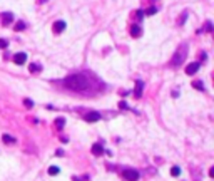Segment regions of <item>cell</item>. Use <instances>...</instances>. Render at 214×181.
<instances>
[{"label":"cell","instance_id":"cell-13","mask_svg":"<svg viewBox=\"0 0 214 181\" xmlns=\"http://www.w3.org/2000/svg\"><path fill=\"white\" fill-rule=\"evenodd\" d=\"M25 27H27V24H25V22H22V20H20V22H17V24H15V27H13V29H15L17 32H22V30H24Z\"/></svg>","mask_w":214,"mask_h":181},{"label":"cell","instance_id":"cell-3","mask_svg":"<svg viewBox=\"0 0 214 181\" xmlns=\"http://www.w3.org/2000/svg\"><path fill=\"white\" fill-rule=\"evenodd\" d=\"M122 176H124V180H127V181H137L139 180V173H137L135 169H124V171H122Z\"/></svg>","mask_w":214,"mask_h":181},{"label":"cell","instance_id":"cell-14","mask_svg":"<svg viewBox=\"0 0 214 181\" xmlns=\"http://www.w3.org/2000/svg\"><path fill=\"white\" fill-rule=\"evenodd\" d=\"M2 139H3L5 144H13V143H15V139H13L12 136H8V134H3V136H2Z\"/></svg>","mask_w":214,"mask_h":181},{"label":"cell","instance_id":"cell-18","mask_svg":"<svg viewBox=\"0 0 214 181\" xmlns=\"http://www.w3.org/2000/svg\"><path fill=\"white\" fill-rule=\"evenodd\" d=\"M192 87H196V89L202 91V89H204V84H202L201 80H194V82H192Z\"/></svg>","mask_w":214,"mask_h":181},{"label":"cell","instance_id":"cell-2","mask_svg":"<svg viewBox=\"0 0 214 181\" xmlns=\"http://www.w3.org/2000/svg\"><path fill=\"white\" fill-rule=\"evenodd\" d=\"M186 57H187V44L184 42V44H181L179 45V49H177L176 54H174V57L171 59V66L177 67V66H181V64H184Z\"/></svg>","mask_w":214,"mask_h":181},{"label":"cell","instance_id":"cell-21","mask_svg":"<svg viewBox=\"0 0 214 181\" xmlns=\"http://www.w3.org/2000/svg\"><path fill=\"white\" fill-rule=\"evenodd\" d=\"M7 45H8V42L5 39H0V49H7Z\"/></svg>","mask_w":214,"mask_h":181},{"label":"cell","instance_id":"cell-15","mask_svg":"<svg viewBox=\"0 0 214 181\" xmlns=\"http://www.w3.org/2000/svg\"><path fill=\"white\" fill-rule=\"evenodd\" d=\"M64 124H65V119H64V117L55 119V127H57V129H62V127H64Z\"/></svg>","mask_w":214,"mask_h":181},{"label":"cell","instance_id":"cell-5","mask_svg":"<svg viewBox=\"0 0 214 181\" xmlns=\"http://www.w3.org/2000/svg\"><path fill=\"white\" fill-rule=\"evenodd\" d=\"M65 27H67V24L64 22V20H57V22L54 24L52 29H54V32L55 34H62L64 30H65Z\"/></svg>","mask_w":214,"mask_h":181},{"label":"cell","instance_id":"cell-8","mask_svg":"<svg viewBox=\"0 0 214 181\" xmlns=\"http://www.w3.org/2000/svg\"><path fill=\"white\" fill-rule=\"evenodd\" d=\"M12 20H13V13L12 12H3L2 13V22H3L5 25L12 24Z\"/></svg>","mask_w":214,"mask_h":181},{"label":"cell","instance_id":"cell-7","mask_svg":"<svg viewBox=\"0 0 214 181\" xmlns=\"http://www.w3.org/2000/svg\"><path fill=\"white\" fill-rule=\"evenodd\" d=\"M100 119V114L99 113H87L85 114V121L87 122H95V121Z\"/></svg>","mask_w":214,"mask_h":181},{"label":"cell","instance_id":"cell-23","mask_svg":"<svg viewBox=\"0 0 214 181\" xmlns=\"http://www.w3.org/2000/svg\"><path fill=\"white\" fill-rule=\"evenodd\" d=\"M206 30H207V32H211V30H213V24H211V22H207V24H206Z\"/></svg>","mask_w":214,"mask_h":181},{"label":"cell","instance_id":"cell-16","mask_svg":"<svg viewBox=\"0 0 214 181\" xmlns=\"http://www.w3.org/2000/svg\"><path fill=\"white\" fill-rule=\"evenodd\" d=\"M59 173H60L59 166H50V168H49V174H52V176H55V174H59Z\"/></svg>","mask_w":214,"mask_h":181},{"label":"cell","instance_id":"cell-19","mask_svg":"<svg viewBox=\"0 0 214 181\" xmlns=\"http://www.w3.org/2000/svg\"><path fill=\"white\" fill-rule=\"evenodd\" d=\"M156 12H157V8H156L154 5H152V7H149V8L146 10V13H147V15H154Z\"/></svg>","mask_w":214,"mask_h":181},{"label":"cell","instance_id":"cell-17","mask_svg":"<svg viewBox=\"0 0 214 181\" xmlns=\"http://www.w3.org/2000/svg\"><path fill=\"white\" fill-rule=\"evenodd\" d=\"M171 174H172V176H179V174H181V168L179 166H172V168H171Z\"/></svg>","mask_w":214,"mask_h":181},{"label":"cell","instance_id":"cell-6","mask_svg":"<svg viewBox=\"0 0 214 181\" xmlns=\"http://www.w3.org/2000/svg\"><path fill=\"white\" fill-rule=\"evenodd\" d=\"M13 62H15V64H19V66L25 64V62H27V54H24V52L15 54V55H13Z\"/></svg>","mask_w":214,"mask_h":181},{"label":"cell","instance_id":"cell-1","mask_svg":"<svg viewBox=\"0 0 214 181\" xmlns=\"http://www.w3.org/2000/svg\"><path fill=\"white\" fill-rule=\"evenodd\" d=\"M62 84L67 89H70V91H85L87 87H89V79H87L84 74H72L67 79H64Z\"/></svg>","mask_w":214,"mask_h":181},{"label":"cell","instance_id":"cell-9","mask_svg":"<svg viewBox=\"0 0 214 181\" xmlns=\"http://www.w3.org/2000/svg\"><path fill=\"white\" fill-rule=\"evenodd\" d=\"M142 89H144L142 80H137V82H135V89H134V96H135V97H140V96H142Z\"/></svg>","mask_w":214,"mask_h":181},{"label":"cell","instance_id":"cell-24","mask_svg":"<svg viewBox=\"0 0 214 181\" xmlns=\"http://www.w3.org/2000/svg\"><path fill=\"white\" fill-rule=\"evenodd\" d=\"M142 15H144V12H142V10H139V12H137V19H142Z\"/></svg>","mask_w":214,"mask_h":181},{"label":"cell","instance_id":"cell-12","mask_svg":"<svg viewBox=\"0 0 214 181\" xmlns=\"http://www.w3.org/2000/svg\"><path fill=\"white\" fill-rule=\"evenodd\" d=\"M28 71H30V72H40V71H42V66L37 64V62H33V64L28 66Z\"/></svg>","mask_w":214,"mask_h":181},{"label":"cell","instance_id":"cell-11","mask_svg":"<svg viewBox=\"0 0 214 181\" xmlns=\"http://www.w3.org/2000/svg\"><path fill=\"white\" fill-rule=\"evenodd\" d=\"M140 34H142V29H140L137 24L131 27V35H132V37H140Z\"/></svg>","mask_w":214,"mask_h":181},{"label":"cell","instance_id":"cell-10","mask_svg":"<svg viewBox=\"0 0 214 181\" xmlns=\"http://www.w3.org/2000/svg\"><path fill=\"white\" fill-rule=\"evenodd\" d=\"M92 153L95 154V156H102V154L106 153V151H104L102 144H94V146H92Z\"/></svg>","mask_w":214,"mask_h":181},{"label":"cell","instance_id":"cell-20","mask_svg":"<svg viewBox=\"0 0 214 181\" xmlns=\"http://www.w3.org/2000/svg\"><path fill=\"white\" fill-rule=\"evenodd\" d=\"M24 104H25V106L30 109V107H33V101H32V99H25V101H24Z\"/></svg>","mask_w":214,"mask_h":181},{"label":"cell","instance_id":"cell-22","mask_svg":"<svg viewBox=\"0 0 214 181\" xmlns=\"http://www.w3.org/2000/svg\"><path fill=\"white\" fill-rule=\"evenodd\" d=\"M187 19V12H184L182 13V15H181V19H179V25H182V24H184V20Z\"/></svg>","mask_w":214,"mask_h":181},{"label":"cell","instance_id":"cell-4","mask_svg":"<svg viewBox=\"0 0 214 181\" xmlns=\"http://www.w3.org/2000/svg\"><path fill=\"white\" fill-rule=\"evenodd\" d=\"M199 67H201L199 62H191V64H187V67H186V74H189V75H194V74L199 71Z\"/></svg>","mask_w":214,"mask_h":181}]
</instances>
